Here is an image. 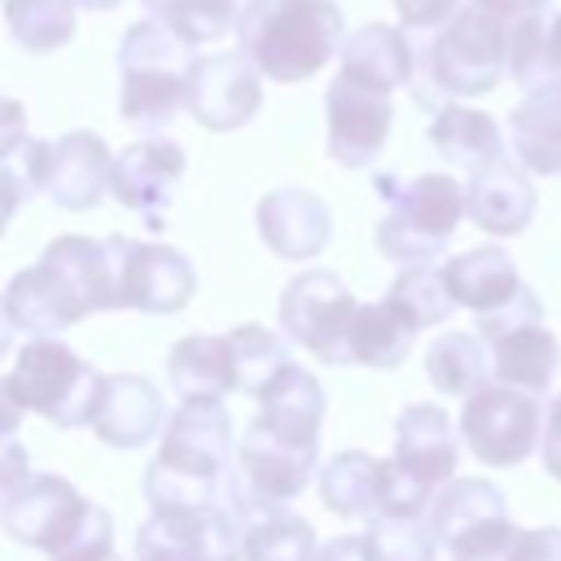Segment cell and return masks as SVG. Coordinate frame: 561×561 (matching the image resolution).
<instances>
[{
    "label": "cell",
    "mask_w": 561,
    "mask_h": 561,
    "mask_svg": "<svg viewBox=\"0 0 561 561\" xmlns=\"http://www.w3.org/2000/svg\"><path fill=\"white\" fill-rule=\"evenodd\" d=\"M443 280L456 298V307H469L473 316L508 307L526 285L517 276V263L500 245H473L443 263Z\"/></svg>",
    "instance_id": "cell-24"
},
{
    "label": "cell",
    "mask_w": 561,
    "mask_h": 561,
    "mask_svg": "<svg viewBox=\"0 0 561 561\" xmlns=\"http://www.w3.org/2000/svg\"><path fill=\"white\" fill-rule=\"evenodd\" d=\"M316 456L320 447L311 443H294L276 430H267L259 416L245 430L241 447H237V469L250 478L254 491H263L276 504H289L298 491H307V482L316 478Z\"/></svg>",
    "instance_id": "cell-18"
},
{
    "label": "cell",
    "mask_w": 561,
    "mask_h": 561,
    "mask_svg": "<svg viewBox=\"0 0 561 561\" xmlns=\"http://www.w3.org/2000/svg\"><path fill=\"white\" fill-rule=\"evenodd\" d=\"M394 9L403 18V26H412V31H438L460 9V0H394Z\"/></svg>",
    "instance_id": "cell-42"
},
{
    "label": "cell",
    "mask_w": 561,
    "mask_h": 561,
    "mask_svg": "<svg viewBox=\"0 0 561 561\" xmlns=\"http://www.w3.org/2000/svg\"><path fill=\"white\" fill-rule=\"evenodd\" d=\"M184 175V149L167 136H145L127 149L114 153L110 167V193L136 210L145 219L149 232L167 228V206H171V188Z\"/></svg>",
    "instance_id": "cell-16"
},
{
    "label": "cell",
    "mask_w": 561,
    "mask_h": 561,
    "mask_svg": "<svg viewBox=\"0 0 561 561\" xmlns=\"http://www.w3.org/2000/svg\"><path fill=\"white\" fill-rule=\"evenodd\" d=\"M316 548L320 543L307 517L289 513L285 504H272L245 526V561H311Z\"/></svg>",
    "instance_id": "cell-35"
},
{
    "label": "cell",
    "mask_w": 561,
    "mask_h": 561,
    "mask_svg": "<svg viewBox=\"0 0 561 561\" xmlns=\"http://www.w3.org/2000/svg\"><path fill=\"white\" fill-rule=\"evenodd\" d=\"M167 377H171L180 399H224V394H232L237 390V364H232L228 333L224 337H210V333L180 337L167 355Z\"/></svg>",
    "instance_id": "cell-29"
},
{
    "label": "cell",
    "mask_w": 561,
    "mask_h": 561,
    "mask_svg": "<svg viewBox=\"0 0 561 561\" xmlns=\"http://www.w3.org/2000/svg\"><path fill=\"white\" fill-rule=\"evenodd\" d=\"M13 333H18V329H13V320L4 316V302H0V355L13 346Z\"/></svg>",
    "instance_id": "cell-49"
},
{
    "label": "cell",
    "mask_w": 561,
    "mask_h": 561,
    "mask_svg": "<svg viewBox=\"0 0 561 561\" xmlns=\"http://www.w3.org/2000/svg\"><path fill=\"white\" fill-rule=\"evenodd\" d=\"M254 224H259V237L267 241V250L280 254V259H294V263L316 259L333 237L329 206L307 188L267 193L254 210Z\"/></svg>",
    "instance_id": "cell-19"
},
{
    "label": "cell",
    "mask_w": 561,
    "mask_h": 561,
    "mask_svg": "<svg viewBox=\"0 0 561 561\" xmlns=\"http://www.w3.org/2000/svg\"><path fill=\"white\" fill-rule=\"evenodd\" d=\"M539 460H543V473L561 482V394L548 403L543 412V438H539Z\"/></svg>",
    "instance_id": "cell-43"
},
{
    "label": "cell",
    "mask_w": 561,
    "mask_h": 561,
    "mask_svg": "<svg viewBox=\"0 0 561 561\" xmlns=\"http://www.w3.org/2000/svg\"><path fill=\"white\" fill-rule=\"evenodd\" d=\"M403 473H412L416 482H425L430 491H438L443 482H451L456 473V430L451 416L438 403H412L399 412L394 421V456H390Z\"/></svg>",
    "instance_id": "cell-22"
},
{
    "label": "cell",
    "mask_w": 561,
    "mask_h": 561,
    "mask_svg": "<svg viewBox=\"0 0 561 561\" xmlns=\"http://www.w3.org/2000/svg\"><path fill=\"white\" fill-rule=\"evenodd\" d=\"M486 0H460V9L438 26L425 48V75L443 96H486L508 75V22Z\"/></svg>",
    "instance_id": "cell-5"
},
{
    "label": "cell",
    "mask_w": 561,
    "mask_h": 561,
    "mask_svg": "<svg viewBox=\"0 0 561 561\" xmlns=\"http://www.w3.org/2000/svg\"><path fill=\"white\" fill-rule=\"evenodd\" d=\"M188 48L193 44H184L158 18L127 26L118 44V70H123L118 110L136 131H158L180 110H188V66H193Z\"/></svg>",
    "instance_id": "cell-4"
},
{
    "label": "cell",
    "mask_w": 561,
    "mask_h": 561,
    "mask_svg": "<svg viewBox=\"0 0 561 561\" xmlns=\"http://www.w3.org/2000/svg\"><path fill=\"white\" fill-rule=\"evenodd\" d=\"M118 245V307H131L140 316H175L188 307L197 276L188 254L158 241H131L114 237Z\"/></svg>",
    "instance_id": "cell-14"
},
{
    "label": "cell",
    "mask_w": 561,
    "mask_h": 561,
    "mask_svg": "<svg viewBox=\"0 0 561 561\" xmlns=\"http://www.w3.org/2000/svg\"><path fill=\"white\" fill-rule=\"evenodd\" d=\"M79 4H88V9H114V4H123V0H79Z\"/></svg>",
    "instance_id": "cell-50"
},
{
    "label": "cell",
    "mask_w": 561,
    "mask_h": 561,
    "mask_svg": "<svg viewBox=\"0 0 561 561\" xmlns=\"http://www.w3.org/2000/svg\"><path fill=\"white\" fill-rule=\"evenodd\" d=\"M504 561H561V526L517 530V539H513Z\"/></svg>",
    "instance_id": "cell-41"
},
{
    "label": "cell",
    "mask_w": 561,
    "mask_h": 561,
    "mask_svg": "<svg viewBox=\"0 0 561 561\" xmlns=\"http://www.w3.org/2000/svg\"><path fill=\"white\" fill-rule=\"evenodd\" d=\"M412 342H416V324L390 298L359 302L355 324H351V364H364V368H399L408 359Z\"/></svg>",
    "instance_id": "cell-32"
},
{
    "label": "cell",
    "mask_w": 561,
    "mask_h": 561,
    "mask_svg": "<svg viewBox=\"0 0 561 561\" xmlns=\"http://www.w3.org/2000/svg\"><path fill=\"white\" fill-rule=\"evenodd\" d=\"M22 202H26V184L18 180V171L9 162H0V237H4V228Z\"/></svg>",
    "instance_id": "cell-45"
},
{
    "label": "cell",
    "mask_w": 561,
    "mask_h": 561,
    "mask_svg": "<svg viewBox=\"0 0 561 561\" xmlns=\"http://www.w3.org/2000/svg\"><path fill=\"white\" fill-rule=\"evenodd\" d=\"M377 188L390 202L386 219L377 224V250L399 267L434 263L447 250L456 224L465 219V188L438 171H425L416 180L381 175Z\"/></svg>",
    "instance_id": "cell-6"
},
{
    "label": "cell",
    "mask_w": 561,
    "mask_h": 561,
    "mask_svg": "<svg viewBox=\"0 0 561 561\" xmlns=\"http://www.w3.org/2000/svg\"><path fill=\"white\" fill-rule=\"evenodd\" d=\"M259 399V421L294 443H311L320 447V421H324V390L320 381L302 368V364H280L263 390L254 394Z\"/></svg>",
    "instance_id": "cell-23"
},
{
    "label": "cell",
    "mask_w": 561,
    "mask_h": 561,
    "mask_svg": "<svg viewBox=\"0 0 561 561\" xmlns=\"http://www.w3.org/2000/svg\"><path fill=\"white\" fill-rule=\"evenodd\" d=\"M110 167H114L110 145L96 131L75 127L48 140L44 149V193L61 210H92L110 188Z\"/></svg>",
    "instance_id": "cell-17"
},
{
    "label": "cell",
    "mask_w": 561,
    "mask_h": 561,
    "mask_svg": "<svg viewBox=\"0 0 561 561\" xmlns=\"http://www.w3.org/2000/svg\"><path fill=\"white\" fill-rule=\"evenodd\" d=\"M105 561H118V557H105Z\"/></svg>",
    "instance_id": "cell-51"
},
{
    "label": "cell",
    "mask_w": 561,
    "mask_h": 561,
    "mask_svg": "<svg viewBox=\"0 0 561 561\" xmlns=\"http://www.w3.org/2000/svg\"><path fill=\"white\" fill-rule=\"evenodd\" d=\"M430 530L451 561H504L517 526L495 482L486 478H451L438 486L430 504Z\"/></svg>",
    "instance_id": "cell-8"
},
{
    "label": "cell",
    "mask_w": 561,
    "mask_h": 561,
    "mask_svg": "<svg viewBox=\"0 0 561 561\" xmlns=\"http://www.w3.org/2000/svg\"><path fill=\"white\" fill-rule=\"evenodd\" d=\"M4 26L13 44L26 53H57L75 39V4L79 0H0Z\"/></svg>",
    "instance_id": "cell-34"
},
{
    "label": "cell",
    "mask_w": 561,
    "mask_h": 561,
    "mask_svg": "<svg viewBox=\"0 0 561 561\" xmlns=\"http://www.w3.org/2000/svg\"><path fill=\"white\" fill-rule=\"evenodd\" d=\"M259 105H263L259 66L241 48L193 57V66H188V114L206 131H237L259 114Z\"/></svg>",
    "instance_id": "cell-15"
},
{
    "label": "cell",
    "mask_w": 561,
    "mask_h": 561,
    "mask_svg": "<svg viewBox=\"0 0 561 561\" xmlns=\"http://www.w3.org/2000/svg\"><path fill=\"white\" fill-rule=\"evenodd\" d=\"M508 79L526 92L561 79V9H526L508 22Z\"/></svg>",
    "instance_id": "cell-30"
},
{
    "label": "cell",
    "mask_w": 561,
    "mask_h": 561,
    "mask_svg": "<svg viewBox=\"0 0 561 561\" xmlns=\"http://www.w3.org/2000/svg\"><path fill=\"white\" fill-rule=\"evenodd\" d=\"M18 333H61L92 311L118 307V245L83 232L57 237L35 267H22L0 294Z\"/></svg>",
    "instance_id": "cell-1"
},
{
    "label": "cell",
    "mask_w": 561,
    "mask_h": 561,
    "mask_svg": "<svg viewBox=\"0 0 561 561\" xmlns=\"http://www.w3.org/2000/svg\"><path fill=\"white\" fill-rule=\"evenodd\" d=\"M486 346H491L495 381H504V386H522V390L539 394L543 386H552V377L561 368V342L552 337V329H543V316L500 329L495 337H486Z\"/></svg>",
    "instance_id": "cell-26"
},
{
    "label": "cell",
    "mask_w": 561,
    "mask_h": 561,
    "mask_svg": "<svg viewBox=\"0 0 561 561\" xmlns=\"http://www.w3.org/2000/svg\"><path fill=\"white\" fill-rule=\"evenodd\" d=\"M4 377L13 394L22 399V408L53 421L57 430L92 425L101 390H105V377L53 333H35L31 342H22Z\"/></svg>",
    "instance_id": "cell-7"
},
{
    "label": "cell",
    "mask_w": 561,
    "mask_h": 561,
    "mask_svg": "<svg viewBox=\"0 0 561 561\" xmlns=\"http://www.w3.org/2000/svg\"><path fill=\"white\" fill-rule=\"evenodd\" d=\"M316 491L337 517H377L381 513V460L368 451H337L320 465Z\"/></svg>",
    "instance_id": "cell-31"
},
{
    "label": "cell",
    "mask_w": 561,
    "mask_h": 561,
    "mask_svg": "<svg viewBox=\"0 0 561 561\" xmlns=\"http://www.w3.org/2000/svg\"><path fill=\"white\" fill-rule=\"evenodd\" d=\"M486 4H495L504 13H526V9H548L552 0H486Z\"/></svg>",
    "instance_id": "cell-48"
},
{
    "label": "cell",
    "mask_w": 561,
    "mask_h": 561,
    "mask_svg": "<svg viewBox=\"0 0 561 561\" xmlns=\"http://www.w3.org/2000/svg\"><path fill=\"white\" fill-rule=\"evenodd\" d=\"M508 145L530 175H561V79L522 96L508 114Z\"/></svg>",
    "instance_id": "cell-25"
},
{
    "label": "cell",
    "mask_w": 561,
    "mask_h": 561,
    "mask_svg": "<svg viewBox=\"0 0 561 561\" xmlns=\"http://www.w3.org/2000/svg\"><path fill=\"white\" fill-rule=\"evenodd\" d=\"M92 500L79 495L75 482L57 478V473H26L22 482H13L0 495V526L9 539L39 548V552H57L70 530L79 526V517L88 513Z\"/></svg>",
    "instance_id": "cell-12"
},
{
    "label": "cell",
    "mask_w": 561,
    "mask_h": 561,
    "mask_svg": "<svg viewBox=\"0 0 561 561\" xmlns=\"http://www.w3.org/2000/svg\"><path fill=\"white\" fill-rule=\"evenodd\" d=\"M430 145L438 149L443 162H451L469 175L504 158L500 123L486 110H473V105H443L430 118Z\"/></svg>",
    "instance_id": "cell-28"
},
{
    "label": "cell",
    "mask_w": 561,
    "mask_h": 561,
    "mask_svg": "<svg viewBox=\"0 0 561 561\" xmlns=\"http://www.w3.org/2000/svg\"><path fill=\"white\" fill-rule=\"evenodd\" d=\"M228 346H232V364H237V390H245V394H259L263 381L280 364H289L285 337H276L263 324H237V329H228Z\"/></svg>",
    "instance_id": "cell-39"
},
{
    "label": "cell",
    "mask_w": 561,
    "mask_h": 561,
    "mask_svg": "<svg viewBox=\"0 0 561 561\" xmlns=\"http://www.w3.org/2000/svg\"><path fill=\"white\" fill-rule=\"evenodd\" d=\"M337 57H342L346 75H355V79H364L381 92L408 88L412 75H416V53H412L408 35L399 26H386V22H368L355 35H346Z\"/></svg>",
    "instance_id": "cell-27"
},
{
    "label": "cell",
    "mask_w": 561,
    "mask_h": 561,
    "mask_svg": "<svg viewBox=\"0 0 561 561\" xmlns=\"http://www.w3.org/2000/svg\"><path fill=\"white\" fill-rule=\"evenodd\" d=\"M311 561H368V552H364V535H337V539L320 543Z\"/></svg>",
    "instance_id": "cell-46"
},
{
    "label": "cell",
    "mask_w": 561,
    "mask_h": 561,
    "mask_svg": "<svg viewBox=\"0 0 561 561\" xmlns=\"http://www.w3.org/2000/svg\"><path fill=\"white\" fill-rule=\"evenodd\" d=\"M465 215L491 237H517L535 219V184L522 162H491L465 184Z\"/></svg>",
    "instance_id": "cell-20"
},
{
    "label": "cell",
    "mask_w": 561,
    "mask_h": 561,
    "mask_svg": "<svg viewBox=\"0 0 561 561\" xmlns=\"http://www.w3.org/2000/svg\"><path fill=\"white\" fill-rule=\"evenodd\" d=\"M22 399L13 394V386H9V377H0V434H13L18 425H22Z\"/></svg>",
    "instance_id": "cell-47"
},
{
    "label": "cell",
    "mask_w": 561,
    "mask_h": 561,
    "mask_svg": "<svg viewBox=\"0 0 561 561\" xmlns=\"http://www.w3.org/2000/svg\"><path fill=\"white\" fill-rule=\"evenodd\" d=\"M324 114H329V158L346 171L368 167L394 123V105L390 92L337 70V79L324 92Z\"/></svg>",
    "instance_id": "cell-13"
},
{
    "label": "cell",
    "mask_w": 561,
    "mask_h": 561,
    "mask_svg": "<svg viewBox=\"0 0 561 561\" xmlns=\"http://www.w3.org/2000/svg\"><path fill=\"white\" fill-rule=\"evenodd\" d=\"M162 425H167V408L149 377H136V373L105 377V390L92 416V434L105 447H118V451L145 447Z\"/></svg>",
    "instance_id": "cell-21"
},
{
    "label": "cell",
    "mask_w": 561,
    "mask_h": 561,
    "mask_svg": "<svg viewBox=\"0 0 561 561\" xmlns=\"http://www.w3.org/2000/svg\"><path fill=\"white\" fill-rule=\"evenodd\" d=\"M425 373L443 394H460L469 399L473 390L491 386L495 364H491V346L482 333H443L430 342L425 351Z\"/></svg>",
    "instance_id": "cell-33"
},
{
    "label": "cell",
    "mask_w": 561,
    "mask_h": 561,
    "mask_svg": "<svg viewBox=\"0 0 561 561\" xmlns=\"http://www.w3.org/2000/svg\"><path fill=\"white\" fill-rule=\"evenodd\" d=\"M355 294L342 285L337 272L311 267L298 272L280 289V329L289 342L311 351L320 364H351V324H355Z\"/></svg>",
    "instance_id": "cell-9"
},
{
    "label": "cell",
    "mask_w": 561,
    "mask_h": 561,
    "mask_svg": "<svg viewBox=\"0 0 561 561\" xmlns=\"http://www.w3.org/2000/svg\"><path fill=\"white\" fill-rule=\"evenodd\" d=\"M136 561H245V526L219 500L206 508H149Z\"/></svg>",
    "instance_id": "cell-11"
},
{
    "label": "cell",
    "mask_w": 561,
    "mask_h": 561,
    "mask_svg": "<svg viewBox=\"0 0 561 561\" xmlns=\"http://www.w3.org/2000/svg\"><path fill=\"white\" fill-rule=\"evenodd\" d=\"M145 9L167 22L184 44H215L237 31V0H145Z\"/></svg>",
    "instance_id": "cell-37"
},
{
    "label": "cell",
    "mask_w": 561,
    "mask_h": 561,
    "mask_svg": "<svg viewBox=\"0 0 561 561\" xmlns=\"http://www.w3.org/2000/svg\"><path fill=\"white\" fill-rule=\"evenodd\" d=\"M364 552H368V561H434L438 539H434L430 522H421V517L377 513V517H368Z\"/></svg>",
    "instance_id": "cell-38"
},
{
    "label": "cell",
    "mask_w": 561,
    "mask_h": 561,
    "mask_svg": "<svg viewBox=\"0 0 561 561\" xmlns=\"http://www.w3.org/2000/svg\"><path fill=\"white\" fill-rule=\"evenodd\" d=\"M232 469V421L224 399H180L167 416L162 447L145 469L149 508H206L219 504L224 478Z\"/></svg>",
    "instance_id": "cell-2"
},
{
    "label": "cell",
    "mask_w": 561,
    "mask_h": 561,
    "mask_svg": "<svg viewBox=\"0 0 561 561\" xmlns=\"http://www.w3.org/2000/svg\"><path fill=\"white\" fill-rule=\"evenodd\" d=\"M386 298L416 324V333L443 324L456 311V298H451V289L443 280V267H430V263H408L394 276V285L386 289Z\"/></svg>",
    "instance_id": "cell-36"
},
{
    "label": "cell",
    "mask_w": 561,
    "mask_h": 561,
    "mask_svg": "<svg viewBox=\"0 0 561 561\" xmlns=\"http://www.w3.org/2000/svg\"><path fill=\"white\" fill-rule=\"evenodd\" d=\"M460 438L473 460L508 469L522 465L543 438V408L535 390L522 386H482L460 408Z\"/></svg>",
    "instance_id": "cell-10"
},
{
    "label": "cell",
    "mask_w": 561,
    "mask_h": 561,
    "mask_svg": "<svg viewBox=\"0 0 561 561\" xmlns=\"http://www.w3.org/2000/svg\"><path fill=\"white\" fill-rule=\"evenodd\" d=\"M105 557H114V522L101 504H88L70 539L57 552H48V561H105Z\"/></svg>",
    "instance_id": "cell-40"
},
{
    "label": "cell",
    "mask_w": 561,
    "mask_h": 561,
    "mask_svg": "<svg viewBox=\"0 0 561 561\" xmlns=\"http://www.w3.org/2000/svg\"><path fill=\"white\" fill-rule=\"evenodd\" d=\"M237 44L276 83H302L342 48V9L333 0H245Z\"/></svg>",
    "instance_id": "cell-3"
},
{
    "label": "cell",
    "mask_w": 561,
    "mask_h": 561,
    "mask_svg": "<svg viewBox=\"0 0 561 561\" xmlns=\"http://www.w3.org/2000/svg\"><path fill=\"white\" fill-rule=\"evenodd\" d=\"M31 473V456L13 434H0V495Z\"/></svg>",
    "instance_id": "cell-44"
}]
</instances>
